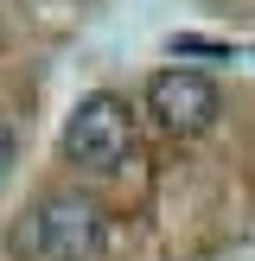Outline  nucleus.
Returning <instances> with one entry per match:
<instances>
[{"label":"nucleus","instance_id":"2","mask_svg":"<svg viewBox=\"0 0 255 261\" xmlns=\"http://www.w3.org/2000/svg\"><path fill=\"white\" fill-rule=\"evenodd\" d=\"M64 153H70L76 166H89V172H115L128 153V109L109 96V89H96V96H83L70 109V121H64Z\"/></svg>","mask_w":255,"mask_h":261},{"label":"nucleus","instance_id":"1","mask_svg":"<svg viewBox=\"0 0 255 261\" xmlns=\"http://www.w3.org/2000/svg\"><path fill=\"white\" fill-rule=\"evenodd\" d=\"M102 242V217L89 198H45L26 223H13L7 249L13 255H38V261H89Z\"/></svg>","mask_w":255,"mask_h":261},{"label":"nucleus","instance_id":"5","mask_svg":"<svg viewBox=\"0 0 255 261\" xmlns=\"http://www.w3.org/2000/svg\"><path fill=\"white\" fill-rule=\"evenodd\" d=\"M7 172H13V134L0 127V185H7Z\"/></svg>","mask_w":255,"mask_h":261},{"label":"nucleus","instance_id":"4","mask_svg":"<svg viewBox=\"0 0 255 261\" xmlns=\"http://www.w3.org/2000/svg\"><path fill=\"white\" fill-rule=\"evenodd\" d=\"M166 51H172V58H236L230 38H204V32H178Z\"/></svg>","mask_w":255,"mask_h":261},{"label":"nucleus","instance_id":"3","mask_svg":"<svg viewBox=\"0 0 255 261\" xmlns=\"http://www.w3.org/2000/svg\"><path fill=\"white\" fill-rule=\"evenodd\" d=\"M147 115L172 134H204L217 121V83L191 64H166L147 76Z\"/></svg>","mask_w":255,"mask_h":261}]
</instances>
